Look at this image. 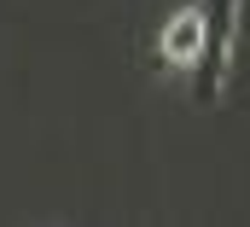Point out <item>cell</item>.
I'll return each instance as SVG.
<instances>
[{
    "label": "cell",
    "mask_w": 250,
    "mask_h": 227,
    "mask_svg": "<svg viewBox=\"0 0 250 227\" xmlns=\"http://www.w3.org/2000/svg\"><path fill=\"white\" fill-rule=\"evenodd\" d=\"M239 12L245 0H204V53L187 70V93L192 105H215L227 93L233 76V41H239Z\"/></svg>",
    "instance_id": "cell-1"
},
{
    "label": "cell",
    "mask_w": 250,
    "mask_h": 227,
    "mask_svg": "<svg viewBox=\"0 0 250 227\" xmlns=\"http://www.w3.org/2000/svg\"><path fill=\"white\" fill-rule=\"evenodd\" d=\"M198 53H204V6L169 12V23L157 29V58H163L169 70H192Z\"/></svg>",
    "instance_id": "cell-2"
}]
</instances>
